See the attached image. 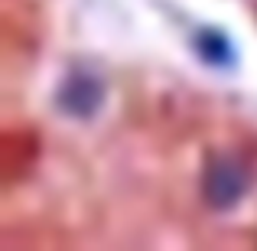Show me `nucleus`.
I'll return each mask as SVG.
<instances>
[{
  "mask_svg": "<svg viewBox=\"0 0 257 251\" xmlns=\"http://www.w3.org/2000/svg\"><path fill=\"white\" fill-rule=\"evenodd\" d=\"M251 186V176L247 170L238 163L234 157H212L205 163V173H202V193H205V202L212 209H231L241 202V196Z\"/></svg>",
  "mask_w": 257,
  "mask_h": 251,
  "instance_id": "nucleus-1",
  "label": "nucleus"
},
{
  "mask_svg": "<svg viewBox=\"0 0 257 251\" xmlns=\"http://www.w3.org/2000/svg\"><path fill=\"white\" fill-rule=\"evenodd\" d=\"M56 101H59L62 111L75 114V118H88V114H94L98 105H101V85L94 82L91 75H72V78L62 82Z\"/></svg>",
  "mask_w": 257,
  "mask_h": 251,
  "instance_id": "nucleus-2",
  "label": "nucleus"
},
{
  "mask_svg": "<svg viewBox=\"0 0 257 251\" xmlns=\"http://www.w3.org/2000/svg\"><path fill=\"white\" fill-rule=\"evenodd\" d=\"M195 49H199V56L205 59L208 65H231L234 62V46L231 39L225 36V33L218 30H202L199 36H195Z\"/></svg>",
  "mask_w": 257,
  "mask_h": 251,
  "instance_id": "nucleus-3",
  "label": "nucleus"
}]
</instances>
